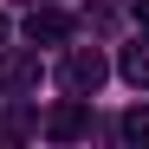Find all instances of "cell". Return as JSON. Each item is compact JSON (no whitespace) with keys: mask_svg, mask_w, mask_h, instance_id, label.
Instances as JSON below:
<instances>
[{"mask_svg":"<svg viewBox=\"0 0 149 149\" xmlns=\"http://www.w3.org/2000/svg\"><path fill=\"white\" fill-rule=\"evenodd\" d=\"M104 78H110V65H104L97 45H71L65 65H58V84H65L71 97H97V84H104Z\"/></svg>","mask_w":149,"mask_h":149,"instance_id":"obj_1","label":"cell"},{"mask_svg":"<svg viewBox=\"0 0 149 149\" xmlns=\"http://www.w3.org/2000/svg\"><path fill=\"white\" fill-rule=\"evenodd\" d=\"M45 136H52V143H78V136H91V104H84V97H65V104L45 117Z\"/></svg>","mask_w":149,"mask_h":149,"instance_id":"obj_2","label":"cell"},{"mask_svg":"<svg viewBox=\"0 0 149 149\" xmlns=\"http://www.w3.org/2000/svg\"><path fill=\"white\" fill-rule=\"evenodd\" d=\"M39 78H45L39 52H0V91H39Z\"/></svg>","mask_w":149,"mask_h":149,"instance_id":"obj_3","label":"cell"},{"mask_svg":"<svg viewBox=\"0 0 149 149\" xmlns=\"http://www.w3.org/2000/svg\"><path fill=\"white\" fill-rule=\"evenodd\" d=\"M26 39H33V45H65V39H71V13H58L52 0L33 7V13H26Z\"/></svg>","mask_w":149,"mask_h":149,"instance_id":"obj_4","label":"cell"},{"mask_svg":"<svg viewBox=\"0 0 149 149\" xmlns=\"http://www.w3.org/2000/svg\"><path fill=\"white\" fill-rule=\"evenodd\" d=\"M117 71H123V78H130L136 91L149 84V39H130V45H123V58H117Z\"/></svg>","mask_w":149,"mask_h":149,"instance_id":"obj_5","label":"cell"},{"mask_svg":"<svg viewBox=\"0 0 149 149\" xmlns=\"http://www.w3.org/2000/svg\"><path fill=\"white\" fill-rule=\"evenodd\" d=\"M117 136L130 143V149H143V143H149V110H143V104L123 110V117H117Z\"/></svg>","mask_w":149,"mask_h":149,"instance_id":"obj_6","label":"cell"},{"mask_svg":"<svg viewBox=\"0 0 149 149\" xmlns=\"http://www.w3.org/2000/svg\"><path fill=\"white\" fill-rule=\"evenodd\" d=\"M130 7H136V19H143V26H149V0H130Z\"/></svg>","mask_w":149,"mask_h":149,"instance_id":"obj_7","label":"cell"},{"mask_svg":"<svg viewBox=\"0 0 149 149\" xmlns=\"http://www.w3.org/2000/svg\"><path fill=\"white\" fill-rule=\"evenodd\" d=\"M0 45H7V13H0Z\"/></svg>","mask_w":149,"mask_h":149,"instance_id":"obj_8","label":"cell"},{"mask_svg":"<svg viewBox=\"0 0 149 149\" xmlns=\"http://www.w3.org/2000/svg\"><path fill=\"white\" fill-rule=\"evenodd\" d=\"M26 7H45V0H26Z\"/></svg>","mask_w":149,"mask_h":149,"instance_id":"obj_9","label":"cell"}]
</instances>
